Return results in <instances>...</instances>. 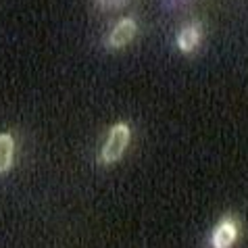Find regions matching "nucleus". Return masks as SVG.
I'll return each instance as SVG.
<instances>
[{"instance_id": "nucleus-1", "label": "nucleus", "mask_w": 248, "mask_h": 248, "mask_svg": "<svg viewBox=\"0 0 248 248\" xmlns=\"http://www.w3.org/2000/svg\"><path fill=\"white\" fill-rule=\"evenodd\" d=\"M129 136H132V132H129L127 123H117V125H113L111 132H108V136H107V144H105V148H102L100 161L105 165L119 161L123 150L127 148Z\"/></svg>"}, {"instance_id": "nucleus-5", "label": "nucleus", "mask_w": 248, "mask_h": 248, "mask_svg": "<svg viewBox=\"0 0 248 248\" xmlns=\"http://www.w3.org/2000/svg\"><path fill=\"white\" fill-rule=\"evenodd\" d=\"M13 153H15V140L11 134H0V173L11 169Z\"/></svg>"}, {"instance_id": "nucleus-2", "label": "nucleus", "mask_w": 248, "mask_h": 248, "mask_svg": "<svg viewBox=\"0 0 248 248\" xmlns=\"http://www.w3.org/2000/svg\"><path fill=\"white\" fill-rule=\"evenodd\" d=\"M240 236V223L233 215H225L211 236V248H233Z\"/></svg>"}, {"instance_id": "nucleus-6", "label": "nucleus", "mask_w": 248, "mask_h": 248, "mask_svg": "<svg viewBox=\"0 0 248 248\" xmlns=\"http://www.w3.org/2000/svg\"><path fill=\"white\" fill-rule=\"evenodd\" d=\"M129 0H96V4L100 6L102 11H111V9H121V6H125Z\"/></svg>"}, {"instance_id": "nucleus-4", "label": "nucleus", "mask_w": 248, "mask_h": 248, "mask_svg": "<svg viewBox=\"0 0 248 248\" xmlns=\"http://www.w3.org/2000/svg\"><path fill=\"white\" fill-rule=\"evenodd\" d=\"M201 38H202V27L198 23H190L188 27H184V30L177 33V48L188 54L201 44Z\"/></svg>"}, {"instance_id": "nucleus-3", "label": "nucleus", "mask_w": 248, "mask_h": 248, "mask_svg": "<svg viewBox=\"0 0 248 248\" xmlns=\"http://www.w3.org/2000/svg\"><path fill=\"white\" fill-rule=\"evenodd\" d=\"M136 30H138V27H136V21H134V19H129V17L121 19V21L113 27V31L108 33V38H107V46L111 48V50H117V48H123L125 44H129V42L134 40Z\"/></svg>"}]
</instances>
